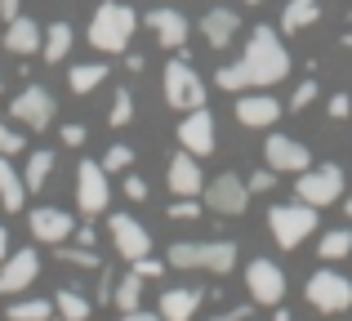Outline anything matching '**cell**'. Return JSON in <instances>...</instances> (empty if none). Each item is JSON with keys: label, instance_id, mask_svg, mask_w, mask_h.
<instances>
[{"label": "cell", "instance_id": "20", "mask_svg": "<svg viewBox=\"0 0 352 321\" xmlns=\"http://www.w3.org/2000/svg\"><path fill=\"white\" fill-rule=\"evenodd\" d=\"M0 41H5L9 54H23V58H27V54H41L45 32L27 14H18V18H9V23H5V36H0Z\"/></svg>", "mask_w": 352, "mask_h": 321}, {"label": "cell", "instance_id": "15", "mask_svg": "<svg viewBox=\"0 0 352 321\" xmlns=\"http://www.w3.org/2000/svg\"><path fill=\"white\" fill-rule=\"evenodd\" d=\"M27 228H32V236L41 245H58V241H72V232H76V219L67 214V210L58 206H41L27 214Z\"/></svg>", "mask_w": 352, "mask_h": 321}, {"label": "cell", "instance_id": "11", "mask_svg": "<svg viewBox=\"0 0 352 321\" xmlns=\"http://www.w3.org/2000/svg\"><path fill=\"white\" fill-rule=\"evenodd\" d=\"M107 232H112V245H116V254L125 263L152 254V232H147L134 214H112V219H107Z\"/></svg>", "mask_w": 352, "mask_h": 321}, {"label": "cell", "instance_id": "43", "mask_svg": "<svg viewBox=\"0 0 352 321\" xmlns=\"http://www.w3.org/2000/svg\"><path fill=\"white\" fill-rule=\"evenodd\" d=\"M85 143V125H63V148H80Z\"/></svg>", "mask_w": 352, "mask_h": 321}, {"label": "cell", "instance_id": "17", "mask_svg": "<svg viewBox=\"0 0 352 321\" xmlns=\"http://www.w3.org/2000/svg\"><path fill=\"white\" fill-rule=\"evenodd\" d=\"M263 157H267V165H272L276 174H299V170L312 165L308 148H303L299 139H290V134H272V139L263 143Z\"/></svg>", "mask_w": 352, "mask_h": 321}, {"label": "cell", "instance_id": "31", "mask_svg": "<svg viewBox=\"0 0 352 321\" xmlns=\"http://www.w3.org/2000/svg\"><path fill=\"white\" fill-rule=\"evenodd\" d=\"M317 254L326 263L348 259V254H352V228H335V232H326V236H321V245H317Z\"/></svg>", "mask_w": 352, "mask_h": 321}, {"label": "cell", "instance_id": "41", "mask_svg": "<svg viewBox=\"0 0 352 321\" xmlns=\"http://www.w3.org/2000/svg\"><path fill=\"white\" fill-rule=\"evenodd\" d=\"M326 112L335 116V121H348V116H352V98H348V94H335V98H330V107H326Z\"/></svg>", "mask_w": 352, "mask_h": 321}, {"label": "cell", "instance_id": "33", "mask_svg": "<svg viewBox=\"0 0 352 321\" xmlns=\"http://www.w3.org/2000/svg\"><path fill=\"white\" fill-rule=\"evenodd\" d=\"M219 89H228V94H245L250 89V76H245V67L241 63H228V67H219Z\"/></svg>", "mask_w": 352, "mask_h": 321}, {"label": "cell", "instance_id": "39", "mask_svg": "<svg viewBox=\"0 0 352 321\" xmlns=\"http://www.w3.org/2000/svg\"><path fill=\"white\" fill-rule=\"evenodd\" d=\"M129 268H134V272H138L143 281H156V277L165 272V263H161V259H152V254H143V259H134Z\"/></svg>", "mask_w": 352, "mask_h": 321}, {"label": "cell", "instance_id": "34", "mask_svg": "<svg viewBox=\"0 0 352 321\" xmlns=\"http://www.w3.org/2000/svg\"><path fill=\"white\" fill-rule=\"evenodd\" d=\"M103 165L107 174H120V170H129V165H134V148H129V143H112V148H107V157L98 161Z\"/></svg>", "mask_w": 352, "mask_h": 321}, {"label": "cell", "instance_id": "54", "mask_svg": "<svg viewBox=\"0 0 352 321\" xmlns=\"http://www.w3.org/2000/svg\"><path fill=\"white\" fill-rule=\"evenodd\" d=\"M0 89H5V76H0Z\"/></svg>", "mask_w": 352, "mask_h": 321}, {"label": "cell", "instance_id": "53", "mask_svg": "<svg viewBox=\"0 0 352 321\" xmlns=\"http://www.w3.org/2000/svg\"><path fill=\"white\" fill-rule=\"evenodd\" d=\"M245 5H263V0H245Z\"/></svg>", "mask_w": 352, "mask_h": 321}, {"label": "cell", "instance_id": "47", "mask_svg": "<svg viewBox=\"0 0 352 321\" xmlns=\"http://www.w3.org/2000/svg\"><path fill=\"white\" fill-rule=\"evenodd\" d=\"M72 236H76V245H89V250H94V228H76Z\"/></svg>", "mask_w": 352, "mask_h": 321}, {"label": "cell", "instance_id": "16", "mask_svg": "<svg viewBox=\"0 0 352 321\" xmlns=\"http://www.w3.org/2000/svg\"><path fill=\"white\" fill-rule=\"evenodd\" d=\"M165 188H170V197H201L206 192V174H201L192 152L170 157V165H165Z\"/></svg>", "mask_w": 352, "mask_h": 321}, {"label": "cell", "instance_id": "50", "mask_svg": "<svg viewBox=\"0 0 352 321\" xmlns=\"http://www.w3.org/2000/svg\"><path fill=\"white\" fill-rule=\"evenodd\" d=\"M276 321H294V317H290V313H285V308H281V304H276Z\"/></svg>", "mask_w": 352, "mask_h": 321}, {"label": "cell", "instance_id": "49", "mask_svg": "<svg viewBox=\"0 0 352 321\" xmlns=\"http://www.w3.org/2000/svg\"><path fill=\"white\" fill-rule=\"evenodd\" d=\"M9 254V232H5V223H0V259Z\"/></svg>", "mask_w": 352, "mask_h": 321}, {"label": "cell", "instance_id": "35", "mask_svg": "<svg viewBox=\"0 0 352 321\" xmlns=\"http://www.w3.org/2000/svg\"><path fill=\"white\" fill-rule=\"evenodd\" d=\"M129 116H134V98H129V89H116V94H112V112H107V121H112L116 130H120V125H129Z\"/></svg>", "mask_w": 352, "mask_h": 321}, {"label": "cell", "instance_id": "21", "mask_svg": "<svg viewBox=\"0 0 352 321\" xmlns=\"http://www.w3.org/2000/svg\"><path fill=\"white\" fill-rule=\"evenodd\" d=\"M201 290H192V286H170L161 295V308H156V313H161L165 321H192L197 317V308H201Z\"/></svg>", "mask_w": 352, "mask_h": 321}, {"label": "cell", "instance_id": "1", "mask_svg": "<svg viewBox=\"0 0 352 321\" xmlns=\"http://www.w3.org/2000/svg\"><path fill=\"white\" fill-rule=\"evenodd\" d=\"M241 67H245V76H250V89H267V85H276V80L290 76L294 63H290V49L281 45V36L263 23V27L250 32L245 54H241Z\"/></svg>", "mask_w": 352, "mask_h": 321}, {"label": "cell", "instance_id": "32", "mask_svg": "<svg viewBox=\"0 0 352 321\" xmlns=\"http://www.w3.org/2000/svg\"><path fill=\"white\" fill-rule=\"evenodd\" d=\"M58 263H72V268H103V259H98V250H89V245H67L58 241Z\"/></svg>", "mask_w": 352, "mask_h": 321}, {"label": "cell", "instance_id": "10", "mask_svg": "<svg viewBox=\"0 0 352 321\" xmlns=\"http://www.w3.org/2000/svg\"><path fill=\"white\" fill-rule=\"evenodd\" d=\"M9 116L14 121H23L27 130H50L54 125V94L45 85H27L23 94H14V103H9Z\"/></svg>", "mask_w": 352, "mask_h": 321}, {"label": "cell", "instance_id": "26", "mask_svg": "<svg viewBox=\"0 0 352 321\" xmlns=\"http://www.w3.org/2000/svg\"><path fill=\"white\" fill-rule=\"evenodd\" d=\"M50 170H54V152L50 148L32 152V157H27V170H23V188L27 192H41L45 183H50Z\"/></svg>", "mask_w": 352, "mask_h": 321}, {"label": "cell", "instance_id": "5", "mask_svg": "<svg viewBox=\"0 0 352 321\" xmlns=\"http://www.w3.org/2000/svg\"><path fill=\"white\" fill-rule=\"evenodd\" d=\"M267 228H272V236H276L281 250H294V245H299L303 236H312V228H317V206H308V201L272 206L267 210Z\"/></svg>", "mask_w": 352, "mask_h": 321}, {"label": "cell", "instance_id": "52", "mask_svg": "<svg viewBox=\"0 0 352 321\" xmlns=\"http://www.w3.org/2000/svg\"><path fill=\"white\" fill-rule=\"evenodd\" d=\"M344 49H352V32H348V36H344Z\"/></svg>", "mask_w": 352, "mask_h": 321}, {"label": "cell", "instance_id": "9", "mask_svg": "<svg viewBox=\"0 0 352 321\" xmlns=\"http://www.w3.org/2000/svg\"><path fill=\"white\" fill-rule=\"evenodd\" d=\"M201 197H206V206L214 210L219 219H241L245 206H250V188H245L241 174H219V179H210Z\"/></svg>", "mask_w": 352, "mask_h": 321}, {"label": "cell", "instance_id": "6", "mask_svg": "<svg viewBox=\"0 0 352 321\" xmlns=\"http://www.w3.org/2000/svg\"><path fill=\"white\" fill-rule=\"evenodd\" d=\"M165 103L174 112H192V107H206V80L192 71L188 54H179L174 63H165Z\"/></svg>", "mask_w": 352, "mask_h": 321}, {"label": "cell", "instance_id": "8", "mask_svg": "<svg viewBox=\"0 0 352 321\" xmlns=\"http://www.w3.org/2000/svg\"><path fill=\"white\" fill-rule=\"evenodd\" d=\"M308 304L317 308V313H348L352 308V281L348 277H339V272H330V268H321V272H312L308 277Z\"/></svg>", "mask_w": 352, "mask_h": 321}, {"label": "cell", "instance_id": "29", "mask_svg": "<svg viewBox=\"0 0 352 321\" xmlns=\"http://www.w3.org/2000/svg\"><path fill=\"white\" fill-rule=\"evenodd\" d=\"M107 80V67L103 63H76V67L67 71V85L76 89V94H89V89H98Z\"/></svg>", "mask_w": 352, "mask_h": 321}, {"label": "cell", "instance_id": "46", "mask_svg": "<svg viewBox=\"0 0 352 321\" xmlns=\"http://www.w3.org/2000/svg\"><path fill=\"white\" fill-rule=\"evenodd\" d=\"M214 321H250V308H228V313H219Z\"/></svg>", "mask_w": 352, "mask_h": 321}, {"label": "cell", "instance_id": "28", "mask_svg": "<svg viewBox=\"0 0 352 321\" xmlns=\"http://www.w3.org/2000/svg\"><path fill=\"white\" fill-rule=\"evenodd\" d=\"M54 313H58V321H89V299L80 290H58L54 295Z\"/></svg>", "mask_w": 352, "mask_h": 321}, {"label": "cell", "instance_id": "14", "mask_svg": "<svg viewBox=\"0 0 352 321\" xmlns=\"http://www.w3.org/2000/svg\"><path fill=\"white\" fill-rule=\"evenodd\" d=\"M41 277V254L36 250H14L0 259V295H23Z\"/></svg>", "mask_w": 352, "mask_h": 321}, {"label": "cell", "instance_id": "45", "mask_svg": "<svg viewBox=\"0 0 352 321\" xmlns=\"http://www.w3.org/2000/svg\"><path fill=\"white\" fill-rule=\"evenodd\" d=\"M18 14H23V0H0V18H5V23L18 18Z\"/></svg>", "mask_w": 352, "mask_h": 321}, {"label": "cell", "instance_id": "22", "mask_svg": "<svg viewBox=\"0 0 352 321\" xmlns=\"http://www.w3.org/2000/svg\"><path fill=\"white\" fill-rule=\"evenodd\" d=\"M201 32H206L210 49H223V45H232V36L241 32V18L232 9H210V14L201 18Z\"/></svg>", "mask_w": 352, "mask_h": 321}, {"label": "cell", "instance_id": "12", "mask_svg": "<svg viewBox=\"0 0 352 321\" xmlns=\"http://www.w3.org/2000/svg\"><path fill=\"white\" fill-rule=\"evenodd\" d=\"M214 139H219V130H214V116H210V107H192V112H183V121H179V143H183V152H192V157H210L214 152Z\"/></svg>", "mask_w": 352, "mask_h": 321}, {"label": "cell", "instance_id": "7", "mask_svg": "<svg viewBox=\"0 0 352 321\" xmlns=\"http://www.w3.org/2000/svg\"><path fill=\"white\" fill-rule=\"evenodd\" d=\"M107 201H112V183H107V170L98 161H80L76 170V206L85 219L107 214Z\"/></svg>", "mask_w": 352, "mask_h": 321}, {"label": "cell", "instance_id": "18", "mask_svg": "<svg viewBox=\"0 0 352 321\" xmlns=\"http://www.w3.org/2000/svg\"><path fill=\"white\" fill-rule=\"evenodd\" d=\"M281 112L285 107L272 94H241L236 98V125H245V130H267V125H276Z\"/></svg>", "mask_w": 352, "mask_h": 321}, {"label": "cell", "instance_id": "23", "mask_svg": "<svg viewBox=\"0 0 352 321\" xmlns=\"http://www.w3.org/2000/svg\"><path fill=\"white\" fill-rule=\"evenodd\" d=\"M0 206L14 214V210L27 206V188H23V174L9 165V157H0Z\"/></svg>", "mask_w": 352, "mask_h": 321}, {"label": "cell", "instance_id": "27", "mask_svg": "<svg viewBox=\"0 0 352 321\" xmlns=\"http://www.w3.org/2000/svg\"><path fill=\"white\" fill-rule=\"evenodd\" d=\"M138 299H143V277H138V272L129 268L125 277H120L116 286H112V304L120 308V313H134V308H138Z\"/></svg>", "mask_w": 352, "mask_h": 321}, {"label": "cell", "instance_id": "24", "mask_svg": "<svg viewBox=\"0 0 352 321\" xmlns=\"http://www.w3.org/2000/svg\"><path fill=\"white\" fill-rule=\"evenodd\" d=\"M321 18V0H285L281 9V32H303Z\"/></svg>", "mask_w": 352, "mask_h": 321}, {"label": "cell", "instance_id": "36", "mask_svg": "<svg viewBox=\"0 0 352 321\" xmlns=\"http://www.w3.org/2000/svg\"><path fill=\"white\" fill-rule=\"evenodd\" d=\"M308 103H317V80H299L290 94V103H285V112H303Z\"/></svg>", "mask_w": 352, "mask_h": 321}, {"label": "cell", "instance_id": "2", "mask_svg": "<svg viewBox=\"0 0 352 321\" xmlns=\"http://www.w3.org/2000/svg\"><path fill=\"white\" fill-rule=\"evenodd\" d=\"M134 27H138V14H134V9L120 5V0H107V5L94 9L85 41L94 45L98 54H125L129 41H134Z\"/></svg>", "mask_w": 352, "mask_h": 321}, {"label": "cell", "instance_id": "13", "mask_svg": "<svg viewBox=\"0 0 352 321\" xmlns=\"http://www.w3.org/2000/svg\"><path fill=\"white\" fill-rule=\"evenodd\" d=\"M245 286H250V299H254V304L276 308V304L285 299V272L276 268L272 259H250V268H245Z\"/></svg>", "mask_w": 352, "mask_h": 321}, {"label": "cell", "instance_id": "37", "mask_svg": "<svg viewBox=\"0 0 352 321\" xmlns=\"http://www.w3.org/2000/svg\"><path fill=\"white\" fill-rule=\"evenodd\" d=\"M206 210H201V201L197 197H174V206H170V219H179V223H188V219H201Z\"/></svg>", "mask_w": 352, "mask_h": 321}, {"label": "cell", "instance_id": "55", "mask_svg": "<svg viewBox=\"0 0 352 321\" xmlns=\"http://www.w3.org/2000/svg\"><path fill=\"white\" fill-rule=\"evenodd\" d=\"M156 321H165V317H156Z\"/></svg>", "mask_w": 352, "mask_h": 321}, {"label": "cell", "instance_id": "42", "mask_svg": "<svg viewBox=\"0 0 352 321\" xmlns=\"http://www.w3.org/2000/svg\"><path fill=\"white\" fill-rule=\"evenodd\" d=\"M125 197L129 201H147V183L134 179V174H125Z\"/></svg>", "mask_w": 352, "mask_h": 321}, {"label": "cell", "instance_id": "44", "mask_svg": "<svg viewBox=\"0 0 352 321\" xmlns=\"http://www.w3.org/2000/svg\"><path fill=\"white\" fill-rule=\"evenodd\" d=\"M112 286H116V281H112V272L103 268V286H98V304H112Z\"/></svg>", "mask_w": 352, "mask_h": 321}, {"label": "cell", "instance_id": "3", "mask_svg": "<svg viewBox=\"0 0 352 321\" xmlns=\"http://www.w3.org/2000/svg\"><path fill=\"white\" fill-rule=\"evenodd\" d=\"M165 259H170V268H206V272H232L236 268V241H228V236H214V241H174L170 250H165Z\"/></svg>", "mask_w": 352, "mask_h": 321}, {"label": "cell", "instance_id": "4", "mask_svg": "<svg viewBox=\"0 0 352 321\" xmlns=\"http://www.w3.org/2000/svg\"><path fill=\"white\" fill-rule=\"evenodd\" d=\"M344 170H339L335 161L326 165H308V170H299V179H294V197L308 201V206H335L339 197H344Z\"/></svg>", "mask_w": 352, "mask_h": 321}, {"label": "cell", "instance_id": "38", "mask_svg": "<svg viewBox=\"0 0 352 321\" xmlns=\"http://www.w3.org/2000/svg\"><path fill=\"white\" fill-rule=\"evenodd\" d=\"M18 152H27V139L9 125H0V157H18Z\"/></svg>", "mask_w": 352, "mask_h": 321}, {"label": "cell", "instance_id": "25", "mask_svg": "<svg viewBox=\"0 0 352 321\" xmlns=\"http://www.w3.org/2000/svg\"><path fill=\"white\" fill-rule=\"evenodd\" d=\"M72 41H76L72 23H54V27H45V45H41L45 63H63V58L72 54Z\"/></svg>", "mask_w": 352, "mask_h": 321}, {"label": "cell", "instance_id": "19", "mask_svg": "<svg viewBox=\"0 0 352 321\" xmlns=\"http://www.w3.org/2000/svg\"><path fill=\"white\" fill-rule=\"evenodd\" d=\"M147 27L156 32V41H161L165 49H188V32H192V23L179 14V9H170V5L152 9V14H147Z\"/></svg>", "mask_w": 352, "mask_h": 321}, {"label": "cell", "instance_id": "40", "mask_svg": "<svg viewBox=\"0 0 352 321\" xmlns=\"http://www.w3.org/2000/svg\"><path fill=\"white\" fill-rule=\"evenodd\" d=\"M245 188H250V192H272V188H276V170H272V165H267V170H254V174L245 179Z\"/></svg>", "mask_w": 352, "mask_h": 321}, {"label": "cell", "instance_id": "30", "mask_svg": "<svg viewBox=\"0 0 352 321\" xmlns=\"http://www.w3.org/2000/svg\"><path fill=\"white\" fill-rule=\"evenodd\" d=\"M5 321H54V304L50 299H18L5 308Z\"/></svg>", "mask_w": 352, "mask_h": 321}, {"label": "cell", "instance_id": "51", "mask_svg": "<svg viewBox=\"0 0 352 321\" xmlns=\"http://www.w3.org/2000/svg\"><path fill=\"white\" fill-rule=\"evenodd\" d=\"M344 214H348V219H352V192H348V206H344Z\"/></svg>", "mask_w": 352, "mask_h": 321}, {"label": "cell", "instance_id": "48", "mask_svg": "<svg viewBox=\"0 0 352 321\" xmlns=\"http://www.w3.org/2000/svg\"><path fill=\"white\" fill-rule=\"evenodd\" d=\"M161 313H143V308H134V313H120V321H156Z\"/></svg>", "mask_w": 352, "mask_h": 321}]
</instances>
